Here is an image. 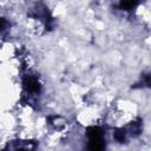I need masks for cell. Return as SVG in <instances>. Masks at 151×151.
Returning <instances> with one entry per match:
<instances>
[{"label":"cell","instance_id":"obj_1","mask_svg":"<svg viewBox=\"0 0 151 151\" xmlns=\"http://www.w3.org/2000/svg\"><path fill=\"white\" fill-rule=\"evenodd\" d=\"M87 136H88V147L91 150H100L104 147L103 133L98 127H90Z\"/></svg>","mask_w":151,"mask_h":151},{"label":"cell","instance_id":"obj_2","mask_svg":"<svg viewBox=\"0 0 151 151\" xmlns=\"http://www.w3.org/2000/svg\"><path fill=\"white\" fill-rule=\"evenodd\" d=\"M25 86H26L27 91H29V92H38V91H39V83H38L37 79H34V78H28V79H26Z\"/></svg>","mask_w":151,"mask_h":151},{"label":"cell","instance_id":"obj_3","mask_svg":"<svg viewBox=\"0 0 151 151\" xmlns=\"http://www.w3.org/2000/svg\"><path fill=\"white\" fill-rule=\"evenodd\" d=\"M136 4H137V0H122V7L124 6V8H126V9H130Z\"/></svg>","mask_w":151,"mask_h":151},{"label":"cell","instance_id":"obj_4","mask_svg":"<svg viewBox=\"0 0 151 151\" xmlns=\"http://www.w3.org/2000/svg\"><path fill=\"white\" fill-rule=\"evenodd\" d=\"M124 136H125V133H124V131H122V130H119V131L116 132V139H117L119 143H123Z\"/></svg>","mask_w":151,"mask_h":151},{"label":"cell","instance_id":"obj_5","mask_svg":"<svg viewBox=\"0 0 151 151\" xmlns=\"http://www.w3.org/2000/svg\"><path fill=\"white\" fill-rule=\"evenodd\" d=\"M5 25H6V21H5L2 18H0V29H4Z\"/></svg>","mask_w":151,"mask_h":151}]
</instances>
